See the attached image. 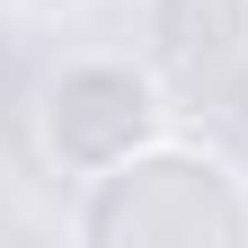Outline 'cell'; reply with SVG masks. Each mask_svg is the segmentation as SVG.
<instances>
[{
  "instance_id": "1",
  "label": "cell",
  "mask_w": 248,
  "mask_h": 248,
  "mask_svg": "<svg viewBox=\"0 0 248 248\" xmlns=\"http://www.w3.org/2000/svg\"><path fill=\"white\" fill-rule=\"evenodd\" d=\"M80 248H248V169L213 142L160 133L107 177L71 186Z\"/></svg>"
},
{
  "instance_id": "2",
  "label": "cell",
  "mask_w": 248,
  "mask_h": 248,
  "mask_svg": "<svg viewBox=\"0 0 248 248\" xmlns=\"http://www.w3.org/2000/svg\"><path fill=\"white\" fill-rule=\"evenodd\" d=\"M36 160L62 186H89L107 177L115 160H133L142 142L169 133V89H160V62H133V53H62L53 71L36 80Z\"/></svg>"
},
{
  "instance_id": "3",
  "label": "cell",
  "mask_w": 248,
  "mask_h": 248,
  "mask_svg": "<svg viewBox=\"0 0 248 248\" xmlns=\"http://www.w3.org/2000/svg\"><path fill=\"white\" fill-rule=\"evenodd\" d=\"M151 62L177 80H222L248 62V0H142Z\"/></svg>"
},
{
  "instance_id": "4",
  "label": "cell",
  "mask_w": 248,
  "mask_h": 248,
  "mask_svg": "<svg viewBox=\"0 0 248 248\" xmlns=\"http://www.w3.org/2000/svg\"><path fill=\"white\" fill-rule=\"evenodd\" d=\"M9 9H18V18H36V27H71L89 0H9Z\"/></svg>"
},
{
  "instance_id": "5",
  "label": "cell",
  "mask_w": 248,
  "mask_h": 248,
  "mask_svg": "<svg viewBox=\"0 0 248 248\" xmlns=\"http://www.w3.org/2000/svg\"><path fill=\"white\" fill-rule=\"evenodd\" d=\"M124 9H142V0H124Z\"/></svg>"
}]
</instances>
